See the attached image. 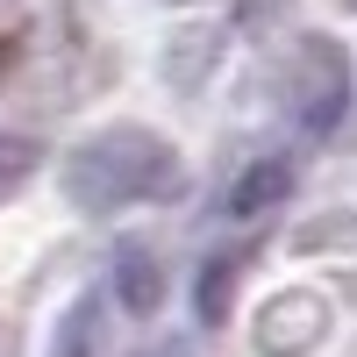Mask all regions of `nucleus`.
I'll return each mask as SVG.
<instances>
[{"mask_svg": "<svg viewBox=\"0 0 357 357\" xmlns=\"http://www.w3.org/2000/svg\"><path fill=\"white\" fill-rule=\"evenodd\" d=\"M178 186V158L158 129H136V122H114L100 136H86L79 151L65 158V193L86 215H122L136 200H158Z\"/></svg>", "mask_w": 357, "mask_h": 357, "instance_id": "f257e3e1", "label": "nucleus"}, {"mask_svg": "<svg viewBox=\"0 0 357 357\" xmlns=\"http://www.w3.org/2000/svg\"><path fill=\"white\" fill-rule=\"evenodd\" d=\"M279 107L301 136H329L350 114V57L336 36H301L279 65Z\"/></svg>", "mask_w": 357, "mask_h": 357, "instance_id": "f03ea898", "label": "nucleus"}, {"mask_svg": "<svg viewBox=\"0 0 357 357\" xmlns=\"http://www.w3.org/2000/svg\"><path fill=\"white\" fill-rule=\"evenodd\" d=\"M236 264H243L236 250H215V257L200 264V279H193V307H200L207 329H222V321H229V301H236Z\"/></svg>", "mask_w": 357, "mask_h": 357, "instance_id": "423d86ee", "label": "nucleus"}, {"mask_svg": "<svg viewBox=\"0 0 357 357\" xmlns=\"http://www.w3.org/2000/svg\"><path fill=\"white\" fill-rule=\"evenodd\" d=\"M293 178H301V165L279 158V151L243 158V172H236L229 193H222V215H229V222H264V215H279V207L293 200Z\"/></svg>", "mask_w": 357, "mask_h": 357, "instance_id": "7ed1b4c3", "label": "nucleus"}, {"mask_svg": "<svg viewBox=\"0 0 357 357\" xmlns=\"http://www.w3.org/2000/svg\"><path fill=\"white\" fill-rule=\"evenodd\" d=\"M50 357H93V301H79L65 321H57V343Z\"/></svg>", "mask_w": 357, "mask_h": 357, "instance_id": "6e6552de", "label": "nucleus"}, {"mask_svg": "<svg viewBox=\"0 0 357 357\" xmlns=\"http://www.w3.org/2000/svg\"><path fill=\"white\" fill-rule=\"evenodd\" d=\"M321 329H329V307H321L314 293H279V301L257 314V343L272 350V357H286V350H314Z\"/></svg>", "mask_w": 357, "mask_h": 357, "instance_id": "20e7f679", "label": "nucleus"}, {"mask_svg": "<svg viewBox=\"0 0 357 357\" xmlns=\"http://www.w3.org/2000/svg\"><path fill=\"white\" fill-rule=\"evenodd\" d=\"M114 301H122L129 314H151L165 301V272H158V257L143 250V243H122L114 250Z\"/></svg>", "mask_w": 357, "mask_h": 357, "instance_id": "39448f33", "label": "nucleus"}, {"mask_svg": "<svg viewBox=\"0 0 357 357\" xmlns=\"http://www.w3.org/2000/svg\"><path fill=\"white\" fill-rule=\"evenodd\" d=\"M36 136H15V129H0V200H8L15 186H29V172H36Z\"/></svg>", "mask_w": 357, "mask_h": 357, "instance_id": "0eeeda50", "label": "nucleus"}]
</instances>
